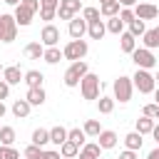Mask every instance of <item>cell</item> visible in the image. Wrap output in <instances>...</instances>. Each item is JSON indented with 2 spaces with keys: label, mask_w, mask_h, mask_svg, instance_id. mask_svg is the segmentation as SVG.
<instances>
[{
  "label": "cell",
  "mask_w": 159,
  "mask_h": 159,
  "mask_svg": "<svg viewBox=\"0 0 159 159\" xmlns=\"http://www.w3.org/2000/svg\"><path fill=\"white\" fill-rule=\"evenodd\" d=\"M117 2H119L122 7H134V5H137V0H117Z\"/></svg>",
  "instance_id": "46"
},
{
  "label": "cell",
  "mask_w": 159,
  "mask_h": 159,
  "mask_svg": "<svg viewBox=\"0 0 159 159\" xmlns=\"http://www.w3.org/2000/svg\"><path fill=\"white\" fill-rule=\"evenodd\" d=\"M82 2H84V0H82Z\"/></svg>",
  "instance_id": "57"
},
{
  "label": "cell",
  "mask_w": 159,
  "mask_h": 159,
  "mask_svg": "<svg viewBox=\"0 0 159 159\" xmlns=\"http://www.w3.org/2000/svg\"><path fill=\"white\" fill-rule=\"evenodd\" d=\"M99 89H102V82H99L97 75L87 72V75L80 80V92H82L84 99H97V97H99Z\"/></svg>",
  "instance_id": "4"
},
{
  "label": "cell",
  "mask_w": 159,
  "mask_h": 159,
  "mask_svg": "<svg viewBox=\"0 0 159 159\" xmlns=\"http://www.w3.org/2000/svg\"><path fill=\"white\" fill-rule=\"evenodd\" d=\"M154 82H157V84H159V72H157V75H154Z\"/></svg>",
  "instance_id": "53"
},
{
  "label": "cell",
  "mask_w": 159,
  "mask_h": 159,
  "mask_svg": "<svg viewBox=\"0 0 159 159\" xmlns=\"http://www.w3.org/2000/svg\"><path fill=\"white\" fill-rule=\"evenodd\" d=\"M154 119H159V112H157V117H154Z\"/></svg>",
  "instance_id": "56"
},
{
  "label": "cell",
  "mask_w": 159,
  "mask_h": 159,
  "mask_svg": "<svg viewBox=\"0 0 159 159\" xmlns=\"http://www.w3.org/2000/svg\"><path fill=\"white\" fill-rule=\"evenodd\" d=\"M77 157H80V159H92V157H87V154H82V152H80Z\"/></svg>",
  "instance_id": "52"
},
{
  "label": "cell",
  "mask_w": 159,
  "mask_h": 159,
  "mask_svg": "<svg viewBox=\"0 0 159 159\" xmlns=\"http://www.w3.org/2000/svg\"><path fill=\"white\" fill-rule=\"evenodd\" d=\"M82 132H84L87 137H97V134L102 132V127H99V122H97V119H87V122H84V127H82Z\"/></svg>",
  "instance_id": "34"
},
{
  "label": "cell",
  "mask_w": 159,
  "mask_h": 159,
  "mask_svg": "<svg viewBox=\"0 0 159 159\" xmlns=\"http://www.w3.org/2000/svg\"><path fill=\"white\" fill-rule=\"evenodd\" d=\"M77 154H80V147H77L75 142H70V139H67V142H62V144H60V157H65V159H75Z\"/></svg>",
  "instance_id": "25"
},
{
  "label": "cell",
  "mask_w": 159,
  "mask_h": 159,
  "mask_svg": "<svg viewBox=\"0 0 159 159\" xmlns=\"http://www.w3.org/2000/svg\"><path fill=\"white\" fill-rule=\"evenodd\" d=\"M67 139H70V142H75V144H77L80 149H82V147L87 144V134H84V132H82L80 127H75V129H67Z\"/></svg>",
  "instance_id": "27"
},
{
  "label": "cell",
  "mask_w": 159,
  "mask_h": 159,
  "mask_svg": "<svg viewBox=\"0 0 159 159\" xmlns=\"http://www.w3.org/2000/svg\"><path fill=\"white\" fill-rule=\"evenodd\" d=\"M154 99H157V102H154V104H159V87H157V89H154Z\"/></svg>",
  "instance_id": "50"
},
{
  "label": "cell",
  "mask_w": 159,
  "mask_h": 159,
  "mask_svg": "<svg viewBox=\"0 0 159 159\" xmlns=\"http://www.w3.org/2000/svg\"><path fill=\"white\" fill-rule=\"evenodd\" d=\"M119 47H122V52H127V55H132L134 50H137V37H132L127 30L119 35Z\"/></svg>",
  "instance_id": "18"
},
{
  "label": "cell",
  "mask_w": 159,
  "mask_h": 159,
  "mask_svg": "<svg viewBox=\"0 0 159 159\" xmlns=\"http://www.w3.org/2000/svg\"><path fill=\"white\" fill-rule=\"evenodd\" d=\"M132 12H134L137 20H154V17H159V7L152 5V2H139V5L132 7Z\"/></svg>",
  "instance_id": "10"
},
{
  "label": "cell",
  "mask_w": 159,
  "mask_h": 159,
  "mask_svg": "<svg viewBox=\"0 0 159 159\" xmlns=\"http://www.w3.org/2000/svg\"><path fill=\"white\" fill-rule=\"evenodd\" d=\"M22 77H25V72H22L17 65H10V67H5V70H2V80H5L10 87H12V84H20V82H22Z\"/></svg>",
  "instance_id": "13"
},
{
  "label": "cell",
  "mask_w": 159,
  "mask_h": 159,
  "mask_svg": "<svg viewBox=\"0 0 159 159\" xmlns=\"http://www.w3.org/2000/svg\"><path fill=\"white\" fill-rule=\"evenodd\" d=\"M132 60H134L137 70H152V67L157 65L154 52H152V50H147V47H137V50L132 52Z\"/></svg>",
  "instance_id": "6"
},
{
  "label": "cell",
  "mask_w": 159,
  "mask_h": 159,
  "mask_svg": "<svg viewBox=\"0 0 159 159\" xmlns=\"http://www.w3.org/2000/svg\"><path fill=\"white\" fill-rule=\"evenodd\" d=\"M97 109H99V114H109L114 109V97H99Z\"/></svg>",
  "instance_id": "33"
},
{
  "label": "cell",
  "mask_w": 159,
  "mask_h": 159,
  "mask_svg": "<svg viewBox=\"0 0 159 159\" xmlns=\"http://www.w3.org/2000/svg\"><path fill=\"white\" fill-rule=\"evenodd\" d=\"M25 99H27V104H30V107H42V104H45V99H47V94H45V89H42V87H30V89H27V94H25Z\"/></svg>",
  "instance_id": "14"
},
{
  "label": "cell",
  "mask_w": 159,
  "mask_h": 159,
  "mask_svg": "<svg viewBox=\"0 0 159 159\" xmlns=\"http://www.w3.org/2000/svg\"><path fill=\"white\" fill-rule=\"evenodd\" d=\"M104 32H107V25H104V20L87 22V35H89L92 40H102V37H104Z\"/></svg>",
  "instance_id": "15"
},
{
  "label": "cell",
  "mask_w": 159,
  "mask_h": 159,
  "mask_svg": "<svg viewBox=\"0 0 159 159\" xmlns=\"http://www.w3.org/2000/svg\"><path fill=\"white\" fill-rule=\"evenodd\" d=\"M57 42H60V30L52 22H47L40 32V45L42 47H57Z\"/></svg>",
  "instance_id": "9"
},
{
  "label": "cell",
  "mask_w": 159,
  "mask_h": 159,
  "mask_svg": "<svg viewBox=\"0 0 159 159\" xmlns=\"http://www.w3.org/2000/svg\"><path fill=\"white\" fill-rule=\"evenodd\" d=\"M80 152H82V154H87V157H92V159H99V154H102V149H99V144H97V142H87Z\"/></svg>",
  "instance_id": "35"
},
{
  "label": "cell",
  "mask_w": 159,
  "mask_h": 159,
  "mask_svg": "<svg viewBox=\"0 0 159 159\" xmlns=\"http://www.w3.org/2000/svg\"><path fill=\"white\" fill-rule=\"evenodd\" d=\"M42 60H45L47 65H57V62H60V60H65V57H62V50H60V47H45Z\"/></svg>",
  "instance_id": "26"
},
{
  "label": "cell",
  "mask_w": 159,
  "mask_h": 159,
  "mask_svg": "<svg viewBox=\"0 0 159 159\" xmlns=\"http://www.w3.org/2000/svg\"><path fill=\"white\" fill-rule=\"evenodd\" d=\"M2 70H5V67H2V62H0V75H2Z\"/></svg>",
  "instance_id": "55"
},
{
  "label": "cell",
  "mask_w": 159,
  "mask_h": 159,
  "mask_svg": "<svg viewBox=\"0 0 159 159\" xmlns=\"http://www.w3.org/2000/svg\"><path fill=\"white\" fill-rule=\"evenodd\" d=\"M82 17H84L87 22H94V20H99L102 15H99V7H82Z\"/></svg>",
  "instance_id": "36"
},
{
  "label": "cell",
  "mask_w": 159,
  "mask_h": 159,
  "mask_svg": "<svg viewBox=\"0 0 159 159\" xmlns=\"http://www.w3.org/2000/svg\"><path fill=\"white\" fill-rule=\"evenodd\" d=\"M142 144H144V139H142V134H139V132H129V134L124 137V147H127V149H132V152H139V149H142Z\"/></svg>",
  "instance_id": "21"
},
{
  "label": "cell",
  "mask_w": 159,
  "mask_h": 159,
  "mask_svg": "<svg viewBox=\"0 0 159 159\" xmlns=\"http://www.w3.org/2000/svg\"><path fill=\"white\" fill-rule=\"evenodd\" d=\"M67 32H70V37H72V40H82V37L87 35V20L75 15V17L70 20V27H67Z\"/></svg>",
  "instance_id": "11"
},
{
  "label": "cell",
  "mask_w": 159,
  "mask_h": 159,
  "mask_svg": "<svg viewBox=\"0 0 159 159\" xmlns=\"http://www.w3.org/2000/svg\"><path fill=\"white\" fill-rule=\"evenodd\" d=\"M25 55H27L30 60H40V57L45 55V47H42L40 42H30V45L25 47Z\"/></svg>",
  "instance_id": "31"
},
{
  "label": "cell",
  "mask_w": 159,
  "mask_h": 159,
  "mask_svg": "<svg viewBox=\"0 0 159 159\" xmlns=\"http://www.w3.org/2000/svg\"><path fill=\"white\" fill-rule=\"evenodd\" d=\"M42 154H45V149L35 147V144H30V147L25 149V159H42Z\"/></svg>",
  "instance_id": "37"
},
{
  "label": "cell",
  "mask_w": 159,
  "mask_h": 159,
  "mask_svg": "<svg viewBox=\"0 0 159 159\" xmlns=\"http://www.w3.org/2000/svg\"><path fill=\"white\" fill-rule=\"evenodd\" d=\"M112 92H114V102H122L127 104L132 99V92H134V84H132V77H117L114 84H112Z\"/></svg>",
  "instance_id": "3"
},
{
  "label": "cell",
  "mask_w": 159,
  "mask_h": 159,
  "mask_svg": "<svg viewBox=\"0 0 159 159\" xmlns=\"http://www.w3.org/2000/svg\"><path fill=\"white\" fill-rule=\"evenodd\" d=\"M127 32H129L132 37H142V35L147 32V27H144V20H137V17H134V20L129 22V30H127Z\"/></svg>",
  "instance_id": "32"
},
{
  "label": "cell",
  "mask_w": 159,
  "mask_h": 159,
  "mask_svg": "<svg viewBox=\"0 0 159 159\" xmlns=\"http://www.w3.org/2000/svg\"><path fill=\"white\" fill-rule=\"evenodd\" d=\"M82 10V0H60L57 5V17L60 20H72Z\"/></svg>",
  "instance_id": "8"
},
{
  "label": "cell",
  "mask_w": 159,
  "mask_h": 159,
  "mask_svg": "<svg viewBox=\"0 0 159 159\" xmlns=\"http://www.w3.org/2000/svg\"><path fill=\"white\" fill-rule=\"evenodd\" d=\"M30 109H32V107L27 104V99H15V102H12V114H15L17 119H25V117L30 114Z\"/></svg>",
  "instance_id": "22"
},
{
  "label": "cell",
  "mask_w": 159,
  "mask_h": 159,
  "mask_svg": "<svg viewBox=\"0 0 159 159\" xmlns=\"http://www.w3.org/2000/svg\"><path fill=\"white\" fill-rule=\"evenodd\" d=\"M5 2H7V5H15V7L20 5V0H5Z\"/></svg>",
  "instance_id": "51"
},
{
  "label": "cell",
  "mask_w": 159,
  "mask_h": 159,
  "mask_svg": "<svg viewBox=\"0 0 159 159\" xmlns=\"http://www.w3.org/2000/svg\"><path fill=\"white\" fill-rule=\"evenodd\" d=\"M0 144L2 147H12L15 144V129L12 127H0Z\"/></svg>",
  "instance_id": "29"
},
{
  "label": "cell",
  "mask_w": 159,
  "mask_h": 159,
  "mask_svg": "<svg viewBox=\"0 0 159 159\" xmlns=\"http://www.w3.org/2000/svg\"><path fill=\"white\" fill-rule=\"evenodd\" d=\"M0 159H20V154H17L15 147H2L0 144Z\"/></svg>",
  "instance_id": "38"
},
{
  "label": "cell",
  "mask_w": 159,
  "mask_h": 159,
  "mask_svg": "<svg viewBox=\"0 0 159 159\" xmlns=\"http://www.w3.org/2000/svg\"><path fill=\"white\" fill-rule=\"evenodd\" d=\"M132 84H134V89H139L142 94H152V92L157 89L154 75H152L149 70H137V72L132 75Z\"/></svg>",
  "instance_id": "2"
},
{
  "label": "cell",
  "mask_w": 159,
  "mask_h": 159,
  "mask_svg": "<svg viewBox=\"0 0 159 159\" xmlns=\"http://www.w3.org/2000/svg\"><path fill=\"white\" fill-rule=\"evenodd\" d=\"M119 20H122L124 25H129V22L134 20V12H132V7H122V10H119Z\"/></svg>",
  "instance_id": "40"
},
{
  "label": "cell",
  "mask_w": 159,
  "mask_h": 159,
  "mask_svg": "<svg viewBox=\"0 0 159 159\" xmlns=\"http://www.w3.org/2000/svg\"><path fill=\"white\" fill-rule=\"evenodd\" d=\"M17 37V22L12 15H0V42H12Z\"/></svg>",
  "instance_id": "7"
},
{
  "label": "cell",
  "mask_w": 159,
  "mask_h": 159,
  "mask_svg": "<svg viewBox=\"0 0 159 159\" xmlns=\"http://www.w3.org/2000/svg\"><path fill=\"white\" fill-rule=\"evenodd\" d=\"M104 2H112V0H99V5H104Z\"/></svg>",
  "instance_id": "54"
},
{
  "label": "cell",
  "mask_w": 159,
  "mask_h": 159,
  "mask_svg": "<svg viewBox=\"0 0 159 159\" xmlns=\"http://www.w3.org/2000/svg\"><path fill=\"white\" fill-rule=\"evenodd\" d=\"M119 10H122V5L117 2V0H112V2H104V5H99V15L102 17H117L119 15Z\"/></svg>",
  "instance_id": "19"
},
{
  "label": "cell",
  "mask_w": 159,
  "mask_h": 159,
  "mask_svg": "<svg viewBox=\"0 0 159 159\" xmlns=\"http://www.w3.org/2000/svg\"><path fill=\"white\" fill-rule=\"evenodd\" d=\"M152 137H154V142H157V147H159V124H154V129H152Z\"/></svg>",
  "instance_id": "48"
},
{
  "label": "cell",
  "mask_w": 159,
  "mask_h": 159,
  "mask_svg": "<svg viewBox=\"0 0 159 159\" xmlns=\"http://www.w3.org/2000/svg\"><path fill=\"white\" fill-rule=\"evenodd\" d=\"M20 7H25L27 12H40V0H20Z\"/></svg>",
  "instance_id": "39"
},
{
  "label": "cell",
  "mask_w": 159,
  "mask_h": 159,
  "mask_svg": "<svg viewBox=\"0 0 159 159\" xmlns=\"http://www.w3.org/2000/svg\"><path fill=\"white\" fill-rule=\"evenodd\" d=\"M87 72H89L87 62H84V60H80V62H72V65L67 67V72H65V77H62V80H65V84H67V87H80V80H82Z\"/></svg>",
  "instance_id": "5"
},
{
  "label": "cell",
  "mask_w": 159,
  "mask_h": 159,
  "mask_svg": "<svg viewBox=\"0 0 159 159\" xmlns=\"http://www.w3.org/2000/svg\"><path fill=\"white\" fill-rule=\"evenodd\" d=\"M12 17H15L17 27H27V25L32 22V17H35V15H32V12H27L25 7H20V5H17V7H15V15H12Z\"/></svg>",
  "instance_id": "20"
},
{
  "label": "cell",
  "mask_w": 159,
  "mask_h": 159,
  "mask_svg": "<svg viewBox=\"0 0 159 159\" xmlns=\"http://www.w3.org/2000/svg\"><path fill=\"white\" fill-rule=\"evenodd\" d=\"M42 159H60V149H57V152H45Z\"/></svg>",
  "instance_id": "45"
},
{
  "label": "cell",
  "mask_w": 159,
  "mask_h": 159,
  "mask_svg": "<svg viewBox=\"0 0 159 159\" xmlns=\"http://www.w3.org/2000/svg\"><path fill=\"white\" fill-rule=\"evenodd\" d=\"M119 159H139V157H137V152H132V149H124V152L119 154Z\"/></svg>",
  "instance_id": "44"
},
{
  "label": "cell",
  "mask_w": 159,
  "mask_h": 159,
  "mask_svg": "<svg viewBox=\"0 0 159 159\" xmlns=\"http://www.w3.org/2000/svg\"><path fill=\"white\" fill-rule=\"evenodd\" d=\"M42 80H45V75H42L40 70H27L25 77H22V82L27 84V89H30V87H42Z\"/></svg>",
  "instance_id": "16"
},
{
  "label": "cell",
  "mask_w": 159,
  "mask_h": 159,
  "mask_svg": "<svg viewBox=\"0 0 159 159\" xmlns=\"http://www.w3.org/2000/svg\"><path fill=\"white\" fill-rule=\"evenodd\" d=\"M40 17H42V20H55V17H57V10H42V7H40Z\"/></svg>",
  "instance_id": "43"
},
{
  "label": "cell",
  "mask_w": 159,
  "mask_h": 159,
  "mask_svg": "<svg viewBox=\"0 0 159 159\" xmlns=\"http://www.w3.org/2000/svg\"><path fill=\"white\" fill-rule=\"evenodd\" d=\"M30 139H32V144H35V147H40V149H42V147L50 142V129H42V127H37V129L32 132V137H30Z\"/></svg>",
  "instance_id": "24"
},
{
  "label": "cell",
  "mask_w": 159,
  "mask_h": 159,
  "mask_svg": "<svg viewBox=\"0 0 159 159\" xmlns=\"http://www.w3.org/2000/svg\"><path fill=\"white\" fill-rule=\"evenodd\" d=\"M5 112H7V109H5V104H2V102H0V119H2V117H5Z\"/></svg>",
  "instance_id": "49"
},
{
  "label": "cell",
  "mask_w": 159,
  "mask_h": 159,
  "mask_svg": "<svg viewBox=\"0 0 159 159\" xmlns=\"http://www.w3.org/2000/svg\"><path fill=\"white\" fill-rule=\"evenodd\" d=\"M147 159H159V147H154V149L147 154Z\"/></svg>",
  "instance_id": "47"
},
{
  "label": "cell",
  "mask_w": 159,
  "mask_h": 159,
  "mask_svg": "<svg viewBox=\"0 0 159 159\" xmlns=\"http://www.w3.org/2000/svg\"><path fill=\"white\" fill-rule=\"evenodd\" d=\"M157 112H159V104H154V102L152 104H144V109H142V114L144 117H152V119L157 117Z\"/></svg>",
  "instance_id": "41"
},
{
  "label": "cell",
  "mask_w": 159,
  "mask_h": 159,
  "mask_svg": "<svg viewBox=\"0 0 159 159\" xmlns=\"http://www.w3.org/2000/svg\"><path fill=\"white\" fill-rule=\"evenodd\" d=\"M117 142H119V137H117V132H112V129H102V132L97 134V144H99V149H114Z\"/></svg>",
  "instance_id": "12"
},
{
  "label": "cell",
  "mask_w": 159,
  "mask_h": 159,
  "mask_svg": "<svg viewBox=\"0 0 159 159\" xmlns=\"http://www.w3.org/2000/svg\"><path fill=\"white\" fill-rule=\"evenodd\" d=\"M104 25H107V32H112V35H122L124 32V22L119 20V15L117 17H109Z\"/></svg>",
  "instance_id": "30"
},
{
  "label": "cell",
  "mask_w": 159,
  "mask_h": 159,
  "mask_svg": "<svg viewBox=\"0 0 159 159\" xmlns=\"http://www.w3.org/2000/svg\"><path fill=\"white\" fill-rule=\"evenodd\" d=\"M87 52H89L87 40H70V42L62 47V57L70 60V62H80V60H84Z\"/></svg>",
  "instance_id": "1"
},
{
  "label": "cell",
  "mask_w": 159,
  "mask_h": 159,
  "mask_svg": "<svg viewBox=\"0 0 159 159\" xmlns=\"http://www.w3.org/2000/svg\"><path fill=\"white\" fill-rule=\"evenodd\" d=\"M50 142H52V144H57V147H60L62 142H67V129H65V127H60V124H57V127H52V129H50Z\"/></svg>",
  "instance_id": "28"
},
{
  "label": "cell",
  "mask_w": 159,
  "mask_h": 159,
  "mask_svg": "<svg viewBox=\"0 0 159 159\" xmlns=\"http://www.w3.org/2000/svg\"><path fill=\"white\" fill-rule=\"evenodd\" d=\"M142 42H144V47H147V50H157V47H159V27L147 30V32L142 35Z\"/></svg>",
  "instance_id": "17"
},
{
  "label": "cell",
  "mask_w": 159,
  "mask_h": 159,
  "mask_svg": "<svg viewBox=\"0 0 159 159\" xmlns=\"http://www.w3.org/2000/svg\"><path fill=\"white\" fill-rule=\"evenodd\" d=\"M7 94H10V84H7L5 80H0V102L7 99Z\"/></svg>",
  "instance_id": "42"
},
{
  "label": "cell",
  "mask_w": 159,
  "mask_h": 159,
  "mask_svg": "<svg viewBox=\"0 0 159 159\" xmlns=\"http://www.w3.org/2000/svg\"><path fill=\"white\" fill-rule=\"evenodd\" d=\"M154 124H157V122H154L152 117H144V114H142V117L137 119V129H134V132H139L142 137H144V134H152V129H154Z\"/></svg>",
  "instance_id": "23"
}]
</instances>
